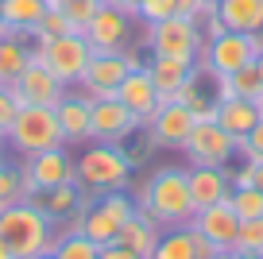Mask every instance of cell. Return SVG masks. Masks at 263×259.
<instances>
[{"label":"cell","instance_id":"1","mask_svg":"<svg viewBox=\"0 0 263 259\" xmlns=\"http://www.w3.org/2000/svg\"><path fill=\"white\" fill-rule=\"evenodd\" d=\"M136 209L151 217L159 228H186L194 220V197H190L186 166H159L132 190Z\"/></svg>","mask_w":263,"mask_h":259},{"label":"cell","instance_id":"2","mask_svg":"<svg viewBox=\"0 0 263 259\" xmlns=\"http://www.w3.org/2000/svg\"><path fill=\"white\" fill-rule=\"evenodd\" d=\"M0 236L12 248L16 259H35V255H50L58 240V228L39 213L35 201H16L8 209H0Z\"/></svg>","mask_w":263,"mask_h":259},{"label":"cell","instance_id":"3","mask_svg":"<svg viewBox=\"0 0 263 259\" xmlns=\"http://www.w3.org/2000/svg\"><path fill=\"white\" fill-rule=\"evenodd\" d=\"M136 166L128 155L112 143H85V151L74 159V182L85 194H108V190H132Z\"/></svg>","mask_w":263,"mask_h":259},{"label":"cell","instance_id":"4","mask_svg":"<svg viewBox=\"0 0 263 259\" xmlns=\"http://www.w3.org/2000/svg\"><path fill=\"white\" fill-rule=\"evenodd\" d=\"M4 143L20 155V159H31V155L47 151V147H62V124H58L54 108H43V105H24L12 124V132L4 136Z\"/></svg>","mask_w":263,"mask_h":259},{"label":"cell","instance_id":"5","mask_svg":"<svg viewBox=\"0 0 263 259\" xmlns=\"http://www.w3.org/2000/svg\"><path fill=\"white\" fill-rule=\"evenodd\" d=\"M31 50H35V58H39V62L47 66V70L54 73L58 81H62L66 89H70V85H78V78H82L85 62H89V54H93V47L85 43L82 31H66V35L31 39Z\"/></svg>","mask_w":263,"mask_h":259},{"label":"cell","instance_id":"6","mask_svg":"<svg viewBox=\"0 0 263 259\" xmlns=\"http://www.w3.org/2000/svg\"><path fill=\"white\" fill-rule=\"evenodd\" d=\"M151 54H166V58H186V62H197L201 47H205V35H201V24L190 16H171L159 20V24H147V35H143Z\"/></svg>","mask_w":263,"mask_h":259},{"label":"cell","instance_id":"7","mask_svg":"<svg viewBox=\"0 0 263 259\" xmlns=\"http://www.w3.org/2000/svg\"><path fill=\"white\" fill-rule=\"evenodd\" d=\"M136 213V197L132 190H108V194H97L85 209V220H82V236H89L93 244H112L120 225Z\"/></svg>","mask_w":263,"mask_h":259},{"label":"cell","instance_id":"8","mask_svg":"<svg viewBox=\"0 0 263 259\" xmlns=\"http://www.w3.org/2000/svg\"><path fill=\"white\" fill-rule=\"evenodd\" d=\"M190 166H229L236 159V139L221 128L217 120H197L190 139L182 143Z\"/></svg>","mask_w":263,"mask_h":259},{"label":"cell","instance_id":"9","mask_svg":"<svg viewBox=\"0 0 263 259\" xmlns=\"http://www.w3.org/2000/svg\"><path fill=\"white\" fill-rule=\"evenodd\" d=\"M252 58H255L252 35L221 31L217 39H205L201 54H197V66H201V70H209V73H217V78H229V73H236L240 66H248Z\"/></svg>","mask_w":263,"mask_h":259},{"label":"cell","instance_id":"10","mask_svg":"<svg viewBox=\"0 0 263 259\" xmlns=\"http://www.w3.org/2000/svg\"><path fill=\"white\" fill-rule=\"evenodd\" d=\"M62 182H74V155L66 151V143L24 159V194L27 197H35L39 190L62 186Z\"/></svg>","mask_w":263,"mask_h":259},{"label":"cell","instance_id":"11","mask_svg":"<svg viewBox=\"0 0 263 259\" xmlns=\"http://www.w3.org/2000/svg\"><path fill=\"white\" fill-rule=\"evenodd\" d=\"M132 24H136V16H128V12H120L116 4H101L97 12H93V20L85 24V43H89L93 50H112V54H124V50L132 47Z\"/></svg>","mask_w":263,"mask_h":259},{"label":"cell","instance_id":"12","mask_svg":"<svg viewBox=\"0 0 263 259\" xmlns=\"http://www.w3.org/2000/svg\"><path fill=\"white\" fill-rule=\"evenodd\" d=\"M89 128H93V143L120 147L136 128H143V120L128 105H120L116 97H101V101L89 105Z\"/></svg>","mask_w":263,"mask_h":259},{"label":"cell","instance_id":"13","mask_svg":"<svg viewBox=\"0 0 263 259\" xmlns=\"http://www.w3.org/2000/svg\"><path fill=\"white\" fill-rule=\"evenodd\" d=\"M197 116L190 113L186 101L171 97V101H159V108L151 113V120L143 124V128L151 132V139H155L159 147H166V151H182V143L190 139V132H194Z\"/></svg>","mask_w":263,"mask_h":259},{"label":"cell","instance_id":"14","mask_svg":"<svg viewBox=\"0 0 263 259\" xmlns=\"http://www.w3.org/2000/svg\"><path fill=\"white\" fill-rule=\"evenodd\" d=\"M128 58L124 54H112V50H93L89 62H85L82 78H78V89L85 93L89 101H101V97H112L116 85L124 81V73H128Z\"/></svg>","mask_w":263,"mask_h":259},{"label":"cell","instance_id":"15","mask_svg":"<svg viewBox=\"0 0 263 259\" xmlns=\"http://www.w3.org/2000/svg\"><path fill=\"white\" fill-rule=\"evenodd\" d=\"M12 93H16V101H20V108L24 105H43V108H54L58 101H62V93H66V85L54 78V73L47 70V66L39 62V58L31 54V62L24 66V73H20L16 81L8 85Z\"/></svg>","mask_w":263,"mask_h":259},{"label":"cell","instance_id":"16","mask_svg":"<svg viewBox=\"0 0 263 259\" xmlns=\"http://www.w3.org/2000/svg\"><path fill=\"white\" fill-rule=\"evenodd\" d=\"M89 105L93 101L85 97L78 85L62 93V101L54 105V116L62 124V136H66V147H85L93 143V128H89Z\"/></svg>","mask_w":263,"mask_h":259},{"label":"cell","instance_id":"17","mask_svg":"<svg viewBox=\"0 0 263 259\" xmlns=\"http://www.w3.org/2000/svg\"><path fill=\"white\" fill-rule=\"evenodd\" d=\"M97 194H85L78 182H62V186H50V190H39L35 197H27V201H35L39 205V213L50 220L54 228H62L66 220L74 217L78 209H85V205L93 201Z\"/></svg>","mask_w":263,"mask_h":259},{"label":"cell","instance_id":"18","mask_svg":"<svg viewBox=\"0 0 263 259\" xmlns=\"http://www.w3.org/2000/svg\"><path fill=\"white\" fill-rule=\"evenodd\" d=\"M194 232H201L217 251H232L236 248V228H240V217L232 213L229 201H217V205H205V209H197L194 220H190Z\"/></svg>","mask_w":263,"mask_h":259},{"label":"cell","instance_id":"19","mask_svg":"<svg viewBox=\"0 0 263 259\" xmlns=\"http://www.w3.org/2000/svg\"><path fill=\"white\" fill-rule=\"evenodd\" d=\"M112 97L120 101V105H128L143 124H147L151 113L159 108V89H155V81H151L147 66H143V70H128V73H124V81L116 85Z\"/></svg>","mask_w":263,"mask_h":259},{"label":"cell","instance_id":"20","mask_svg":"<svg viewBox=\"0 0 263 259\" xmlns=\"http://www.w3.org/2000/svg\"><path fill=\"white\" fill-rule=\"evenodd\" d=\"M186 178H190L194 209L229 201V194H232V182H229V170L224 166H186Z\"/></svg>","mask_w":263,"mask_h":259},{"label":"cell","instance_id":"21","mask_svg":"<svg viewBox=\"0 0 263 259\" xmlns=\"http://www.w3.org/2000/svg\"><path fill=\"white\" fill-rule=\"evenodd\" d=\"M197 70V62H186V58H166V54H151L147 73L159 89V101H171L182 93V85L190 81V73Z\"/></svg>","mask_w":263,"mask_h":259},{"label":"cell","instance_id":"22","mask_svg":"<svg viewBox=\"0 0 263 259\" xmlns=\"http://www.w3.org/2000/svg\"><path fill=\"white\" fill-rule=\"evenodd\" d=\"M213 120L221 124L224 132H229L232 139H244L248 132L259 124V105L255 101H244V97H229V101H217V113H213Z\"/></svg>","mask_w":263,"mask_h":259},{"label":"cell","instance_id":"23","mask_svg":"<svg viewBox=\"0 0 263 259\" xmlns=\"http://www.w3.org/2000/svg\"><path fill=\"white\" fill-rule=\"evenodd\" d=\"M159 232H163V228H159L151 217H143V213L136 209V213H132V217L120 225V232H116V244H124V248H132L136 255L147 259L151 251H155V244H159Z\"/></svg>","mask_w":263,"mask_h":259},{"label":"cell","instance_id":"24","mask_svg":"<svg viewBox=\"0 0 263 259\" xmlns=\"http://www.w3.org/2000/svg\"><path fill=\"white\" fill-rule=\"evenodd\" d=\"M217 16L229 31L252 35L263 27V0H221L217 4Z\"/></svg>","mask_w":263,"mask_h":259},{"label":"cell","instance_id":"25","mask_svg":"<svg viewBox=\"0 0 263 259\" xmlns=\"http://www.w3.org/2000/svg\"><path fill=\"white\" fill-rule=\"evenodd\" d=\"M31 39L24 35H0V85H12V81L24 73V66L31 62Z\"/></svg>","mask_w":263,"mask_h":259},{"label":"cell","instance_id":"26","mask_svg":"<svg viewBox=\"0 0 263 259\" xmlns=\"http://www.w3.org/2000/svg\"><path fill=\"white\" fill-rule=\"evenodd\" d=\"M43 12H47V0H4V24L12 35H31L39 27Z\"/></svg>","mask_w":263,"mask_h":259},{"label":"cell","instance_id":"27","mask_svg":"<svg viewBox=\"0 0 263 259\" xmlns=\"http://www.w3.org/2000/svg\"><path fill=\"white\" fill-rule=\"evenodd\" d=\"M147 259H197L194 255V232L186 228H163L159 232V244Z\"/></svg>","mask_w":263,"mask_h":259},{"label":"cell","instance_id":"28","mask_svg":"<svg viewBox=\"0 0 263 259\" xmlns=\"http://www.w3.org/2000/svg\"><path fill=\"white\" fill-rule=\"evenodd\" d=\"M50 255H54V259H97L101 244H93L89 236H82V232H58Z\"/></svg>","mask_w":263,"mask_h":259},{"label":"cell","instance_id":"29","mask_svg":"<svg viewBox=\"0 0 263 259\" xmlns=\"http://www.w3.org/2000/svg\"><path fill=\"white\" fill-rule=\"evenodd\" d=\"M16 201H27L24 194V166H12L8 159L0 162V209H8Z\"/></svg>","mask_w":263,"mask_h":259},{"label":"cell","instance_id":"30","mask_svg":"<svg viewBox=\"0 0 263 259\" xmlns=\"http://www.w3.org/2000/svg\"><path fill=\"white\" fill-rule=\"evenodd\" d=\"M101 4H105V0H54L50 8L62 12V16L70 20V27H74V31H85V24L93 20V12H97Z\"/></svg>","mask_w":263,"mask_h":259},{"label":"cell","instance_id":"31","mask_svg":"<svg viewBox=\"0 0 263 259\" xmlns=\"http://www.w3.org/2000/svg\"><path fill=\"white\" fill-rule=\"evenodd\" d=\"M229 205L240 220H252V217H263V194L255 186H236L229 194Z\"/></svg>","mask_w":263,"mask_h":259},{"label":"cell","instance_id":"32","mask_svg":"<svg viewBox=\"0 0 263 259\" xmlns=\"http://www.w3.org/2000/svg\"><path fill=\"white\" fill-rule=\"evenodd\" d=\"M229 85H232V97H244V101H255L263 93V78L255 70V62L240 66L236 73H229Z\"/></svg>","mask_w":263,"mask_h":259},{"label":"cell","instance_id":"33","mask_svg":"<svg viewBox=\"0 0 263 259\" xmlns=\"http://www.w3.org/2000/svg\"><path fill=\"white\" fill-rule=\"evenodd\" d=\"M232 251H252V255H263V217L240 220L236 228V248Z\"/></svg>","mask_w":263,"mask_h":259},{"label":"cell","instance_id":"34","mask_svg":"<svg viewBox=\"0 0 263 259\" xmlns=\"http://www.w3.org/2000/svg\"><path fill=\"white\" fill-rule=\"evenodd\" d=\"M66 31H74L70 20H66L58 8H47V12H43V20H39V27H35L27 39H47V35H66Z\"/></svg>","mask_w":263,"mask_h":259},{"label":"cell","instance_id":"35","mask_svg":"<svg viewBox=\"0 0 263 259\" xmlns=\"http://www.w3.org/2000/svg\"><path fill=\"white\" fill-rule=\"evenodd\" d=\"M171 16H178V12H174V0H143L140 12H136L140 24H159V20H171Z\"/></svg>","mask_w":263,"mask_h":259},{"label":"cell","instance_id":"36","mask_svg":"<svg viewBox=\"0 0 263 259\" xmlns=\"http://www.w3.org/2000/svg\"><path fill=\"white\" fill-rule=\"evenodd\" d=\"M236 155H244V162H259L263 159V116H259V124L236 143Z\"/></svg>","mask_w":263,"mask_h":259},{"label":"cell","instance_id":"37","mask_svg":"<svg viewBox=\"0 0 263 259\" xmlns=\"http://www.w3.org/2000/svg\"><path fill=\"white\" fill-rule=\"evenodd\" d=\"M16 116H20V101H16V93H12L8 85H0V136H8V132H12Z\"/></svg>","mask_w":263,"mask_h":259},{"label":"cell","instance_id":"38","mask_svg":"<svg viewBox=\"0 0 263 259\" xmlns=\"http://www.w3.org/2000/svg\"><path fill=\"white\" fill-rule=\"evenodd\" d=\"M174 12H178V16H190V20H197V24H201V20H205L209 12H217V8H201L197 0H174Z\"/></svg>","mask_w":263,"mask_h":259},{"label":"cell","instance_id":"39","mask_svg":"<svg viewBox=\"0 0 263 259\" xmlns=\"http://www.w3.org/2000/svg\"><path fill=\"white\" fill-rule=\"evenodd\" d=\"M97 259H143V255H136V251L132 248H124V244H105V248H101V255Z\"/></svg>","mask_w":263,"mask_h":259},{"label":"cell","instance_id":"40","mask_svg":"<svg viewBox=\"0 0 263 259\" xmlns=\"http://www.w3.org/2000/svg\"><path fill=\"white\" fill-rule=\"evenodd\" d=\"M190 232H194V228H190ZM194 255H197V259H213L217 248H213V244H209L201 232H194Z\"/></svg>","mask_w":263,"mask_h":259},{"label":"cell","instance_id":"41","mask_svg":"<svg viewBox=\"0 0 263 259\" xmlns=\"http://www.w3.org/2000/svg\"><path fill=\"white\" fill-rule=\"evenodd\" d=\"M105 4H116V8H120V12H128V16H136L143 0H105Z\"/></svg>","mask_w":263,"mask_h":259},{"label":"cell","instance_id":"42","mask_svg":"<svg viewBox=\"0 0 263 259\" xmlns=\"http://www.w3.org/2000/svg\"><path fill=\"white\" fill-rule=\"evenodd\" d=\"M252 186L263 194V159H259V162H252Z\"/></svg>","mask_w":263,"mask_h":259},{"label":"cell","instance_id":"43","mask_svg":"<svg viewBox=\"0 0 263 259\" xmlns=\"http://www.w3.org/2000/svg\"><path fill=\"white\" fill-rule=\"evenodd\" d=\"M252 50H255V54H263V27H259V31H252Z\"/></svg>","mask_w":263,"mask_h":259},{"label":"cell","instance_id":"44","mask_svg":"<svg viewBox=\"0 0 263 259\" xmlns=\"http://www.w3.org/2000/svg\"><path fill=\"white\" fill-rule=\"evenodd\" d=\"M0 259H16V255H12V248L4 244V236H0Z\"/></svg>","mask_w":263,"mask_h":259},{"label":"cell","instance_id":"45","mask_svg":"<svg viewBox=\"0 0 263 259\" xmlns=\"http://www.w3.org/2000/svg\"><path fill=\"white\" fill-rule=\"evenodd\" d=\"M0 35H8V24H4V0H0Z\"/></svg>","mask_w":263,"mask_h":259},{"label":"cell","instance_id":"46","mask_svg":"<svg viewBox=\"0 0 263 259\" xmlns=\"http://www.w3.org/2000/svg\"><path fill=\"white\" fill-rule=\"evenodd\" d=\"M236 259H263V255H252V251H232Z\"/></svg>","mask_w":263,"mask_h":259},{"label":"cell","instance_id":"47","mask_svg":"<svg viewBox=\"0 0 263 259\" xmlns=\"http://www.w3.org/2000/svg\"><path fill=\"white\" fill-rule=\"evenodd\" d=\"M252 62H255V70H259V78H263V54H255Z\"/></svg>","mask_w":263,"mask_h":259},{"label":"cell","instance_id":"48","mask_svg":"<svg viewBox=\"0 0 263 259\" xmlns=\"http://www.w3.org/2000/svg\"><path fill=\"white\" fill-rule=\"evenodd\" d=\"M197 4H201V8H217V4H221V0H197Z\"/></svg>","mask_w":263,"mask_h":259},{"label":"cell","instance_id":"49","mask_svg":"<svg viewBox=\"0 0 263 259\" xmlns=\"http://www.w3.org/2000/svg\"><path fill=\"white\" fill-rule=\"evenodd\" d=\"M213 259H236V255H232V251H217Z\"/></svg>","mask_w":263,"mask_h":259},{"label":"cell","instance_id":"50","mask_svg":"<svg viewBox=\"0 0 263 259\" xmlns=\"http://www.w3.org/2000/svg\"><path fill=\"white\" fill-rule=\"evenodd\" d=\"M4 147H8V143H4V136H0V162H4Z\"/></svg>","mask_w":263,"mask_h":259},{"label":"cell","instance_id":"51","mask_svg":"<svg viewBox=\"0 0 263 259\" xmlns=\"http://www.w3.org/2000/svg\"><path fill=\"white\" fill-rule=\"evenodd\" d=\"M255 105H259V116H263V93H259V97H255Z\"/></svg>","mask_w":263,"mask_h":259},{"label":"cell","instance_id":"52","mask_svg":"<svg viewBox=\"0 0 263 259\" xmlns=\"http://www.w3.org/2000/svg\"><path fill=\"white\" fill-rule=\"evenodd\" d=\"M35 259H54V255H35Z\"/></svg>","mask_w":263,"mask_h":259},{"label":"cell","instance_id":"53","mask_svg":"<svg viewBox=\"0 0 263 259\" xmlns=\"http://www.w3.org/2000/svg\"><path fill=\"white\" fill-rule=\"evenodd\" d=\"M50 4H54V0H47V8H50Z\"/></svg>","mask_w":263,"mask_h":259}]
</instances>
